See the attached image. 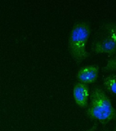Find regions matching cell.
I'll return each mask as SVG.
<instances>
[{
  "instance_id": "1",
  "label": "cell",
  "mask_w": 116,
  "mask_h": 131,
  "mask_svg": "<svg viewBox=\"0 0 116 131\" xmlns=\"http://www.w3.org/2000/svg\"><path fill=\"white\" fill-rule=\"evenodd\" d=\"M90 104L86 109V115L92 120L98 121L105 126L116 119V109L107 94L99 86H96L90 93Z\"/></svg>"
},
{
  "instance_id": "2",
  "label": "cell",
  "mask_w": 116,
  "mask_h": 131,
  "mask_svg": "<svg viewBox=\"0 0 116 131\" xmlns=\"http://www.w3.org/2000/svg\"><path fill=\"white\" fill-rule=\"evenodd\" d=\"M90 34V25L86 21L76 23L72 28L68 38V48L72 58L77 64H80L91 55L86 50Z\"/></svg>"
},
{
  "instance_id": "3",
  "label": "cell",
  "mask_w": 116,
  "mask_h": 131,
  "mask_svg": "<svg viewBox=\"0 0 116 131\" xmlns=\"http://www.w3.org/2000/svg\"><path fill=\"white\" fill-rule=\"evenodd\" d=\"M116 49V23L106 22L99 27L91 45L93 53L110 55Z\"/></svg>"
},
{
  "instance_id": "4",
  "label": "cell",
  "mask_w": 116,
  "mask_h": 131,
  "mask_svg": "<svg viewBox=\"0 0 116 131\" xmlns=\"http://www.w3.org/2000/svg\"><path fill=\"white\" fill-rule=\"evenodd\" d=\"M73 97L75 103L80 108H86L90 98V88L88 84L77 82L73 88Z\"/></svg>"
},
{
  "instance_id": "5",
  "label": "cell",
  "mask_w": 116,
  "mask_h": 131,
  "mask_svg": "<svg viewBox=\"0 0 116 131\" xmlns=\"http://www.w3.org/2000/svg\"><path fill=\"white\" fill-rule=\"evenodd\" d=\"M99 66L98 65H89L81 67L78 70L76 77L80 82L85 84L93 83L98 77Z\"/></svg>"
},
{
  "instance_id": "6",
  "label": "cell",
  "mask_w": 116,
  "mask_h": 131,
  "mask_svg": "<svg viewBox=\"0 0 116 131\" xmlns=\"http://www.w3.org/2000/svg\"><path fill=\"white\" fill-rule=\"evenodd\" d=\"M103 87L104 90L112 94L116 95V74H111L106 76L103 79Z\"/></svg>"
},
{
  "instance_id": "7",
  "label": "cell",
  "mask_w": 116,
  "mask_h": 131,
  "mask_svg": "<svg viewBox=\"0 0 116 131\" xmlns=\"http://www.w3.org/2000/svg\"><path fill=\"white\" fill-rule=\"evenodd\" d=\"M102 70L104 72L116 71V49L114 53L109 55L107 60L106 65L102 68Z\"/></svg>"
},
{
  "instance_id": "8",
  "label": "cell",
  "mask_w": 116,
  "mask_h": 131,
  "mask_svg": "<svg viewBox=\"0 0 116 131\" xmlns=\"http://www.w3.org/2000/svg\"><path fill=\"white\" fill-rule=\"evenodd\" d=\"M97 128H98V123H97V122H95L94 123V124H93V126H92L90 128H89L88 130H87L86 131H96V130L97 129Z\"/></svg>"
},
{
  "instance_id": "9",
  "label": "cell",
  "mask_w": 116,
  "mask_h": 131,
  "mask_svg": "<svg viewBox=\"0 0 116 131\" xmlns=\"http://www.w3.org/2000/svg\"><path fill=\"white\" fill-rule=\"evenodd\" d=\"M113 131H116V124H115V126L114 129H113Z\"/></svg>"
},
{
  "instance_id": "10",
  "label": "cell",
  "mask_w": 116,
  "mask_h": 131,
  "mask_svg": "<svg viewBox=\"0 0 116 131\" xmlns=\"http://www.w3.org/2000/svg\"><path fill=\"white\" fill-rule=\"evenodd\" d=\"M103 131H110V130H104Z\"/></svg>"
}]
</instances>
